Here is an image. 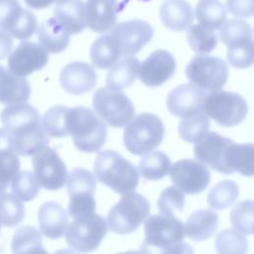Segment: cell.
<instances>
[{
  "mask_svg": "<svg viewBox=\"0 0 254 254\" xmlns=\"http://www.w3.org/2000/svg\"><path fill=\"white\" fill-rule=\"evenodd\" d=\"M34 175L40 186L49 190H57L65 184L66 167L57 151L48 145L33 154Z\"/></svg>",
  "mask_w": 254,
  "mask_h": 254,
  "instance_id": "obj_12",
  "label": "cell"
},
{
  "mask_svg": "<svg viewBox=\"0 0 254 254\" xmlns=\"http://www.w3.org/2000/svg\"><path fill=\"white\" fill-rule=\"evenodd\" d=\"M0 227H1V221H0Z\"/></svg>",
  "mask_w": 254,
  "mask_h": 254,
  "instance_id": "obj_50",
  "label": "cell"
},
{
  "mask_svg": "<svg viewBox=\"0 0 254 254\" xmlns=\"http://www.w3.org/2000/svg\"><path fill=\"white\" fill-rule=\"evenodd\" d=\"M185 196L184 192L176 186L166 188L157 200V207L161 214L174 215L184 210Z\"/></svg>",
  "mask_w": 254,
  "mask_h": 254,
  "instance_id": "obj_43",
  "label": "cell"
},
{
  "mask_svg": "<svg viewBox=\"0 0 254 254\" xmlns=\"http://www.w3.org/2000/svg\"><path fill=\"white\" fill-rule=\"evenodd\" d=\"M31 86L27 79L18 76L0 65V102L14 104L27 102L30 98Z\"/></svg>",
  "mask_w": 254,
  "mask_h": 254,
  "instance_id": "obj_25",
  "label": "cell"
},
{
  "mask_svg": "<svg viewBox=\"0 0 254 254\" xmlns=\"http://www.w3.org/2000/svg\"><path fill=\"white\" fill-rule=\"evenodd\" d=\"M187 39L190 47L197 54L204 55L214 50L217 45V36L214 30L199 24L191 25L188 29Z\"/></svg>",
  "mask_w": 254,
  "mask_h": 254,
  "instance_id": "obj_38",
  "label": "cell"
},
{
  "mask_svg": "<svg viewBox=\"0 0 254 254\" xmlns=\"http://www.w3.org/2000/svg\"><path fill=\"white\" fill-rule=\"evenodd\" d=\"M194 13L198 24L211 30H218L226 20V9L219 0H198Z\"/></svg>",
  "mask_w": 254,
  "mask_h": 254,
  "instance_id": "obj_31",
  "label": "cell"
},
{
  "mask_svg": "<svg viewBox=\"0 0 254 254\" xmlns=\"http://www.w3.org/2000/svg\"><path fill=\"white\" fill-rule=\"evenodd\" d=\"M171 165V160L167 154L162 151H153L141 158L138 171L145 180L157 181L168 175Z\"/></svg>",
  "mask_w": 254,
  "mask_h": 254,
  "instance_id": "obj_32",
  "label": "cell"
},
{
  "mask_svg": "<svg viewBox=\"0 0 254 254\" xmlns=\"http://www.w3.org/2000/svg\"><path fill=\"white\" fill-rule=\"evenodd\" d=\"M219 224L217 214L210 209L194 211L184 225L186 235L193 241H203L211 237Z\"/></svg>",
  "mask_w": 254,
  "mask_h": 254,
  "instance_id": "obj_27",
  "label": "cell"
},
{
  "mask_svg": "<svg viewBox=\"0 0 254 254\" xmlns=\"http://www.w3.org/2000/svg\"><path fill=\"white\" fill-rule=\"evenodd\" d=\"M11 250L14 253L46 252L40 231L34 226H22L16 230L11 242Z\"/></svg>",
  "mask_w": 254,
  "mask_h": 254,
  "instance_id": "obj_33",
  "label": "cell"
},
{
  "mask_svg": "<svg viewBox=\"0 0 254 254\" xmlns=\"http://www.w3.org/2000/svg\"><path fill=\"white\" fill-rule=\"evenodd\" d=\"M215 250L220 254H244L248 250V241L237 230L224 229L216 236Z\"/></svg>",
  "mask_w": 254,
  "mask_h": 254,
  "instance_id": "obj_41",
  "label": "cell"
},
{
  "mask_svg": "<svg viewBox=\"0 0 254 254\" xmlns=\"http://www.w3.org/2000/svg\"><path fill=\"white\" fill-rule=\"evenodd\" d=\"M140 62L134 57H125L110 66L106 74V84L113 89L129 87L135 80Z\"/></svg>",
  "mask_w": 254,
  "mask_h": 254,
  "instance_id": "obj_29",
  "label": "cell"
},
{
  "mask_svg": "<svg viewBox=\"0 0 254 254\" xmlns=\"http://www.w3.org/2000/svg\"><path fill=\"white\" fill-rule=\"evenodd\" d=\"M176 67V60L171 53L156 50L139 65V79L147 86L157 87L175 74Z\"/></svg>",
  "mask_w": 254,
  "mask_h": 254,
  "instance_id": "obj_18",
  "label": "cell"
},
{
  "mask_svg": "<svg viewBox=\"0 0 254 254\" xmlns=\"http://www.w3.org/2000/svg\"><path fill=\"white\" fill-rule=\"evenodd\" d=\"M107 231L106 220L93 211L73 217V221L67 224L64 234L71 249L85 253L97 249Z\"/></svg>",
  "mask_w": 254,
  "mask_h": 254,
  "instance_id": "obj_8",
  "label": "cell"
},
{
  "mask_svg": "<svg viewBox=\"0 0 254 254\" xmlns=\"http://www.w3.org/2000/svg\"><path fill=\"white\" fill-rule=\"evenodd\" d=\"M68 107L63 105H56L48 109L43 118H42V126L45 132L55 138H64L67 136L65 120H66V112Z\"/></svg>",
  "mask_w": 254,
  "mask_h": 254,
  "instance_id": "obj_39",
  "label": "cell"
},
{
  "mask_svg": "<svg viewBox=\"0 0 254 254\" xmlns=\"http://www.w3.org/2000/svg\"><path fill=\"white\" fill-rule=\"evenodd\" d=\"M219 30L221 42L227 46V61L236 68H247L253 64L251 26L240 19L225 21Z\"/></svg>",
  "mask_w": 254,
  "mask_h": 254,
  "instance_id": "obj_6",
  "label": "cell"
},
{
  "mask_svg": "<svg viewBox=\"0 0 254 254\" xmlns=\"http://www.w3.org/2000/svg\"><path fill=\"white\" fill-rule=\"evenodd\" d=\"M28 7L32 9H44L50 7L52 4H56L60 0H24Z\"/></svg>",
  "mask_w": 254,
  "mask_h": 254,
  "instance_id": "obj_49",
  "label": "cell"
},
{
  "mask_svg": "<svg viewBox=\"0 0 254 254\" xmlns=\"http://www.w3.org/2000/svg\"><path fill=\"white\" fill-rule=\"evenodd\" d=\"M0 119L17 155L31 156L50 142L38 109L26 102L9 104L1 111Z\"/></svg>",
  "mask_w": 254,
  "mask_h": 254,
  "instance_id": "obj_1",
  "label": "cell"
},
{
  "mask_svg": "<svg viewBox=\"0 0 254 254\" xmlns=\"http://www.w3.org/2000/svg\"><path fill=\"white\" fill-rule=\"evenodd\" d=\"M20 171V161L14 151L0 153V195L7 190L14 176Z\"/></svg>",
  "mask_w": 254,
  "mask_h": 254,
  "instance_id": "obj_44",
  "label": "cell"
},
{
  "mask_svg": "<svg viewBox=\"0 0 254 254\" xmlns=\"http://www.w3.org/2000/svg\"><path fill=\"white\" fill-rule=\"evenodd\" d=\"M210 121L202 111L196 114L185 117L179 124V134L181 138L190 143H195L200 140L209 130Z\"/></svg>",
  "mask_w": 254,
  "mask_h": 254,
  "instance_id": "obj_34",
  "label": "cell"
},
{
  "mask_svg": "<svg viewBox=\"0 0 254 254\" xmlns=\"http://www.w3.org/2000/svg\"><path fill=\"white\" fill-rule=\"evenodd\" d=\"M86 26L95 33L109 31L117 21V0H86Z\"/></svg>",
  "mask_w": 254,
  "mask_h": 254,
  "instance_id": "obj_21",
  "label": "cell"
},
{
  "mask_svg": "<svg viewBox=\"0 0 254 254\" xmlns=\"http://www.w3.org/2000/svg\"><path fill=\"white\" fill-rule=\"evenodd\" d=\"M66 190L69 196L93 195L96 188L95 176L83 168H75L67 176Z\"/></svg>",
  "mask_w": 254,
  "mask_h": 254,
  "instance_id": "obj_35",
  "label": "cell"
},
{
  "mask_svg": "<svg viewBox=\"0 0 254 254\" xmlns=\"http://www.w3.org/2000/svg\"><path fill=\"white\" fill-rule=\"evenodd\" d=\"M239 195V189L235 182L224 180L217 183L207 194V203L211 208L223 209L232 205Z\"/></svg>",
  "mask_w": 254,
  "mask_h": 254,
  "instance_id": "obj_36",
  "label": "cell"
},
{
  "mask_svg": "<svg viewBox=\"0 0 254 254\" xmlns=\"http://www.w3.org/2000/svg\"><path fill=\"white\" fill-rule=\"evenodd\" d=\"M145 239L142 249L148 252L180 253L191 249L184 243L185 228L183 222L174 215L153 214L144 224Z\"/></svg>",
  "mask_w": 254,
  "mask_h": 254,
  "instance_id": "obj_2",
  "label": "cell"
},
{
  "mask_svg": "<svg viewBox=\"0 0 254 254\" xmlns=\"http://www.w3.org/2000/svg\"><path fill=\"white\" fill-rule=\"evenodd\" d=\"M38 28L33 12L23 8L18 0H0V29L18 40L30 39Z\"/></svg>",
  "mask_w": 254,
  "mask_h": 254,
  "instance_id": "obj_13",
  "label": "cell"
},
{
  "mask_svg": "<svg viewBox=\"0 0 254 254\" xmlns=\"http://www.w3.org/2000/svg\"><path fill=\"white\" fill-rule=\"evenodd\" d=\"M190 81L205 90H216L224 86L228 78L227 64L220 58L197 55L186 67Z\"/></svg>",
  "mask_w": 254,
  "mask_h": 254,
  "instance_id": "obj_11",
  "label": "cell"
},
{
  "mask_svg": "<svg viewBox=\"0 0 254 254\" xmlns=\"http://www.w3.org/2000/svg\"><path fill=\"white\" fill-rule=\"evenodd\" d=\"M150 212L148 199L139 192L128 191L110 208L107 214L108 227L117 234L135 231Z\"/></svg>",
  "mask_w": 254,
  "mask_h": 254,
  "instance_id": "obj_7",
  "label": "cell"
},
{
  "mask_svg": "<svg viewBox=\"0 0 254 254\" xmlns=\"http://www.w3.org/2000/svg\"><path fill=\"white\" fill-rule=\"evenodd\" d=\"M96 203L94 195H78L69 196L68 202V214L69 216L76 217L81 214L95 211Z\"/></svg>",
  "mask_w": 254,
  "mask_h": 254,
  "instance_id": "obj_45",
  "label": "cell"
},
{
  "mask_svg": "<svg viewBox=\"0 0 254 254\" xmlns=\"http://www.w3.org/2000/svg\"><path fill=\"white\" fill-rule=\"evenodd\" d=\"M94 112L113 128L125 126L134 116L135 108L130 98L121 90L108 86L95 91L92 97Z\"/></svg>",
  "mask_w": 254,
  "mask_h": 254,
  "instance_id": "obj_10",
  "label": "cell"
},
{
  "mask_svg": "<svg viewBox=\"0 0 254 254\" xmlns=\"http://www.w3.org/2000/svg\"><path fill=\"white\" fill-rule=\"evenodd\" d=\"M41 232L48 238L58 239L64 235L68 216L64 207L56 201L44 202L38 211Z\"/></svg>",
  "mask_w": 254,
  "mask_h": 254,
  "instance_id": "obj_22",
  "label": "cell"
},
{
  "mask_svg": "<svg viewBox=\"0 0 254 254\" xmlns=\"http://www.w3.org/2000/svg\"><path fill=\"white\" fill-rule=\"evenodd\" d=\"M54 14L72 35L82 32L86 27L84 3L81 0H60L56 3Z\"/></svg>",
  "mask_w": 254,
  "mask_h": 254,
  "instance_id": "obj_26",
  "label": "cell"
},
{
  "mask_svg": "<svg viewBox=\"0 0 254 254\" xmlns=\"http://www.w3.org/2000/svg\"><path fill=\"white\" fill-rule=\"evenodd\" d=\"M48 61V52L41 45L34 42H22L10 54L8 68L12 73L24 77L42 69Z\"/></svg>",
  "mask_w": 254,
  "mask_h": 254,
  "instance_id": "obj_17",
  "label": "cell"
},
{
  "mask_svg": "<svg viewBox=\"0 0 254 254\" xmlns=\"http://www.w3.org/2000/svg\"><path fill=\"white\" fill-rule=\"evenodd\" d=\"M253 149L252 143H231L226 155V165L230 174L237 172L243 176H253Z\"/></svg>",
  "mask_w": 254,
  "mask_h": 254,
  "instance_id": "obj_30",
  "label": "cell"
},
{
  "mask_svg": "<svg viewBox=\"0 0 254 254\" xmlns=\"http://www.w3.org/2000/svg\"><path fill=\"white\" fill-rule=\"evenodd\" d=\"M121 56L120 48L112 34L97 38L90 47V59L94 66L105 69L115 64Z\"/></svg>",
  "mask_w": 254,
  "mask_h": 254,
  "instance_id": "obj_28",
  "label": "cell"
},
{
  "mask_svg": "<svg viewBox=\"0 0 254 254\" xmlns=\"http://www.w3.org/2000/svg\"><path fill=\"white\" fill-rule=\"evenodd\" d=\"M94 175L101 184L122 194L134 190L139 184L136 167L113 150H104L97 154Z\"/></svg>",
  "mask_w": 254,
  "mask_h": 254,
  "instance_id": "obj_4",
  "label": "cell"
},
{
  "mask_svg": "<svg viewBox=\"0 0 254 254\" xmlns=\"http://www.w3.org/2000/svg\"><path fill=\"white\" fill-rule=\"evenodd\" d=\"M12 193L23 201L34 199L40 190V184L35 175L29 171L18 172L11 181Z\"/></svg>",
  "mask_w": 254,
  "mask_h": 254,
  "instance_id": "obj_40",
  "label": "cell"
},
{
  "mask_svg": "<svg viewBox=\"0 0 254 254\" xmlns=\"http://www.w3.org/2000/svg\"><path fill=\"white\" fill-rule=\"evenodd\" d=\"M233 141L216 132H207L195 142L193 154L195 158L211 169L225 175H230L226 165V155Z\"/></svg>",
  "mask_w": 254,
  "mask_h": 254,
  "instance_id": "obj_16",
  "label": "cell"
},
{
  "mask_svg": "<svg viewBox=\"0 0 254 254\" xmlns=\"http://www.w3.org/2000/svg\"><path fill=\"white\" fill-rule=\"evenodd\" d=\"M25 217V208L22 200L13 193L0 195V221L1 225L14 227L20 224Z\"/></svg>",
  "mask_w": 254,
  "mask_h": 254,
  "instance_id": "obj_37",
  "label": "cell"
},
{
  "mask_svg": "<svg viewBox=\"0 0 254 254\" xmlns=\"http://www.w3.org/2000/svg\"><path fill=\"white\" fill-rule=\"evenodd\" d=\"M206 94L204 89L193 83H184L169 92L167 107L173 115L185 118L202 111Z\"/></svg>",
  "mask_w": 254,
  "mask_h": 254,
  "instance_id": "obj_19",
  "label": "cell"
},
{
  "mask_svg": "<svg viewBox=\"0 0 254 254\" xmlns=\"http://www.w3.org/2000/svg\"><path fill=\"white\" fill-rule=\"evenodd\" d=\"M159 14L164 26L176 32L188 30L193 22L191 6L186 0H165Z\"/></svg>",
  "mask_w": 254,
  "mask_h": 254,
  "instance_id": "obj_23",
  "label": "cell"
},
{
  "mask_svg": "<svg viewBox=\"0 0 254 254\" xmlns=\"http://www.w3.org/2000/svg\"><path fill=\"white\" fill-rule=\"evenodd\" d=\"M40 45L52 54L64 52L70 40V33L55 18H49L37 28Z\"/></svg>",
  "mask_w": 254,
  "mask_h": 254,
  "instance_id": "obj_24",
  "label": "cell"
},
{
  "mask_svg": "<svg viewBox=\"0 0 254 254\" xmlns=\"http://www.w3.org/2000/svg\"><path fill=\"white\" fill-rule=\"evenodd\" d=\"M65 126L76 149L85 153L97 152L105 143L107 129L95 112L84 106L68 108Z\"/></svg>",
  "mask_w": 254,
  "mask_h": 254,
  "instance_id": "obj_3",
  "label": "cell"
},
{
  "mask_svg": "<svg viewBox=\"0 0 254 254\" xmlns=\"http://www.w3.org/2000/svg\"><path fill=\"white\" fill-rule=\"evenodd\" d=\"M253 206L252 200H242L235 204L230 212L232 226L243 234L253 233Z\"/></svg>",
  "mask_w": 254,
  "mask_h": 254,
  "instance_id": "obj_42",
  "label": "cell"
},
{
  "mask_svg": "<svg viewBox=\"0 0 254 254\" xmlns=\"http://www.w3.org/2000/svg\"><path fill=\"white\" fill-rule=\"evenodd\" d=\"M170 169L172 182L184 193H199L209 185V170L198 160L183 159L171 165Z\"/></svg>",
  "mask_w": 254,
  "mask_h": 254,
  "instance_id": "obj_14",
  "label": "cell"
},
{
  "mask_svg": "<svg viewBox=\"0 0 254 254\" xmlns=\"http://www.w3.org/2000/svg\"><path fill=\"white\" fill-rule=\"evenodd\" d=\"M110 30V34L117 41L123 56L136 55L154 36L153 27L148 22L140 19L121 22Z\"/></svg>",
  "mask_w": 254,
  "mask_h": 254,
  "instance_id": "obj_15",
  "label": "cell"
},
{
  "mask_svg": "<svg viewBox=\"0 0 254 254\" xmlns=\"http://www.w3.org/2000/svg\"><path fill=\"white\" fill-rule=\"evenodd\" d=\"M202 112L223 127H232L241 123L247 115L246 100L238 93L220 89L206 94Z\"/></svg>",
  "mask_w": 254,
  "mask_h": 254,
  "instance_id": "obj_9",
  "label": "cell"
},
{
  "mask_svg": "<svg viewBox=\"0 0 254 254\" xmlns=\"http://www.w3.org/2000/svg\"><path fill=\"white\" fill-rule=\"evenodd\" d=\"M13 48V41L6 32L0 31V61L5 59L11 53Z\"/></svg>",
  "mask_w": 254,
  "mask_h": 254,
  "instance_id": "obj_47",
  "label": "cell"
},
{
  "mask_svg": "<svg viewBox=\"0 0 254 254\" xmlns=\"http://www.w3.org/2000/svg\"><path fill=\"white\" fill-rule=\"evenodd\" d=\"M165 127L155 114L145 112L132 118L124 129L123 141L126 149L134 155L153 151L163 141Z\"/></svg>",
  "mask_w": 254,
  "mask_h": 254,
  "instance_id": "obj_5",
  "label": "cell"
},
{
  "mask_svg": "<svg viewBox=\"0 0 254 254\" xmlns=\"http://www.w3.org/2000/svg\"><path fill=\"white\" fill-rule=\"evenodd\" d=\"M13 151L9 134L5 128H0V153Z\"/></svg>",
  "mask_w": 254,
  "mask_h": 254,
  "instance_id": "obj_48",
  "label": "cell"
},
{
  "mask_svg": "<svg viewBox=\"0 0 254 254\" xmlns=\"http://www.w3.org/2000/svg\"><path fill=\"white\" fill-rule=\"evenodd\" d=\"M254 0H226L228 11L235 17L247 18L253 15Z\"/></svg>",
  "mask_w": 254,
  "mask_h": 254,
  "instance_id": "obj_46",
  "label": "cell"
},
{
  "mask_svg": "<svg viewBox=\"0 0 254 254\" xmlns=\"http://www.w3.org/2000/svg\"><path fill=\"white\" fill-rule=\"evenodd\" d=\"M60 83L70 94H83L95 86L96 72L87 63L71 62L61 70Z\"/></svg>",
  "mask_w": 254,
  "mask_h": 254,
  "instance_id": "obj_20",
  "label": "cell"
}]
</instances>
